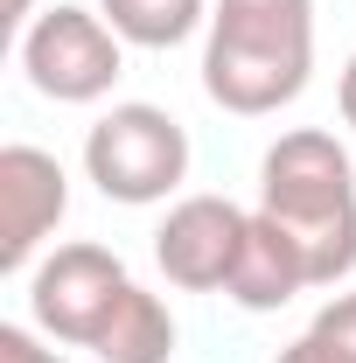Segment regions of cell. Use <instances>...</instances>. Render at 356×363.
Instances as JSON below:
<instances>
[{"label":"cell","mask_w":356,"mask_h":363,"mask_svg":"<svg viewBox=\"0 0 356 363\" xmlns=\"http://www.w3.org/2000/svg\"><path fill=\"white\" fill-rule=\"evenodd\" d=\"M314 77V0H217L203 28V91L238 119L294 105Z\"/></svg>","instance_id":"7a4b0ae2"},{"label":"cell","mask_w":356,"mask_h":363,"mask_svg":"<svg viewBox=\"0 0 356 363\" xmlns=\"http://www.w3.org/2000/svg\"><path fill=\"white\" fill-rule=\"evenodd\" d=\"M259 210L294 238L314 286L356 272V161L328 126H294L266 147Z\"/></svg>","instance_id":"6da1fadb"},{"label":"cell","mask_w":356,"mask_h":363,"mask_svg":"<svg viewBox=\"0 0 356 363\" xmlns=\"http://www.w3.org/2000/svg\"><path fill=\"white\" fill-rule=\"evenodd\" d=\"M272 363H350V357H343L335 342H321V335L308 328V335H294V342H287V350H279Z\"/></svg>","instance_id":"4fadbf2b"},{"label":"cell","mask_w":356,"mask_h":363,"mask_svg":"<svg viewBox=\"0 0 356 363\" xmlns=\"http://www.w3.org/2000/svg\"><path fill=\"white\" fill-rule=\"evenodd\" d=\"M308 328L321 335V342H335V350L356 363V294H335V301H321V315H314Z\"/></svg>","instance_id":"7c38bea8"},{"label":"cell","mask_w":356,"mask_h":363,"mask_svg":"<svg viewBox=\"0 0 356 363\" xmlns=\"http://www.w3.org/2000/svg\"><path fill=\"white\" fill-rule=\"evenodd\" d=\"M245 230H252V210H238L230 196H182L154 230V266L182 294H223V279L245 252Z\"/></svg>","instance_id":"8992f818"},{"label":"cell","mask_w":356,"mask_h":363,"mask_svg":"<svg viewBox=\"0 0 356 363\" xmlns=\"http://www.w3.org/2000/svg\"><path fill=\"white\" fill-rule=\"evenodd\" d=\"M210 7L217 0H98L126 49H182L196 28H210Z\"/></svg>","instance_id":"30bf717a"},{"label":"cell","mask_w":356,"mask_h":363,"mask_svg":"<svg viewBox=\"0 0 356 363\" xmlns=\"http://www.w3.org/2000/svg\"><path fill=\"white\" fill-rule=\"evenodd\" d=\"M14 49H21V77L56 105H98L126 77V43L98 7H77V0L43 7Z\"/></svg>","instance_id":"277c9868"},{"label":"cell","mask_w":356,"mask_h":363,"mask_svg":"<svg viewBox=\"0 0 356 363\" xmlns=\"http://www.w3.org/2000/svg\"><path fill=\"white\" fill-rule=\"evenodd\" d=\"M335 105H343V126L356 133V56H350V70H343V84H335Z\"/></svg>","instance_id":"5bb4252c"},{"label":"cell","mask_w":356,"mask_h":363,"mask_svg":"<svg viewBox=\"0 0 356 363\" xmlns=\"http://www.w3.org/2000/svg\"><path fill=\"white\" fill-rule=\"evenodd\" d=\"M182 342L175 315H168V301L154 294V286H126L119 294V308H112V321L98 328V342H91V357L98 363H168Z\"/></svg>","instance_id":"9c48e42d"},{"label":"cell","mask_w":356,"mask_h":363,"mask_svg":"<svg viewBox=\"0 0 356 363\" xmlns=\"http://www.w3.org/2000/svg\"><path fill=\"white\" fill-rule=\"evenodd\" d=\"M84 175L105 203H168L182 182H189V126H182L168 105H147L126 98L112 112H98L84 133Z\"/></svg>","instance_id":"3957f363"},{"label":"cell","mask_w":356,"mask_h":363,"mask_svg":"<svg viewBox=\"0 0 356 363\" xmlns=\"http://www.w3.org/2000/svg\"><path fill=\"white\" fill-rule=\"evenodd\" d=\"M0 363H70L35 321H0Z\"/></svg>","instance_id":"8fae6325"},{"label":"cell","mask_w":356,"mask_h":363,"mask_svg":"<svg viewBox=\"0 0 356 363\" xmlns=\"http://www.w3.org/2000/svg\"><path fill=\"white\" fill-rule=\"evenodd\" d=\"M126 286H133V272H126L119 252H105V245H56L28 272V321L49 342L91 350Z\"/></svg>","instance_id":"5b68a950"},{"label":"cell","mask_w":356,"mask_h":363,"mask_svg":"<svg viewBox=\"0 0 356 363\" xmlns=\"http://www.w3.org/2000/svg\"><path fill=\"white\" fill-rule=\"evenodd\" d=\"M70 217V175L49 147H0V272H35V252Z\"/></svg>","instance_id":"52a82bcc"},{"label":"cell","mask_w":356,"mask_h":363,"mask_svg":"<svg viewBox=\"0 0 356 363\" xmlns=\"http://www.w3.org/2000/svg\"><path fill=\"white\" fill-rule=\"evenodd\" d=\"M314 279L301 266V252H294V238L272 224L266 210H252V230H245V252H238V266L223 279V294L245 308V315H279L294 294H308Z\"/></svg>","instance_id":"ba28073f"},{"label":"cell","mask_w":356,"mask_h":363,"mask_svg":"<svg viewBox=\"0 0 356 363\" xmlns=\"http://www.w3.org/2000/svg\"><path fill=\"white\" fill-rule=\"evenodd\" d=\"M28 21H35V0H7V28H14V43L28 35Z\"/></svg>","instance_id":"9a60e30c"}]
</instances>
